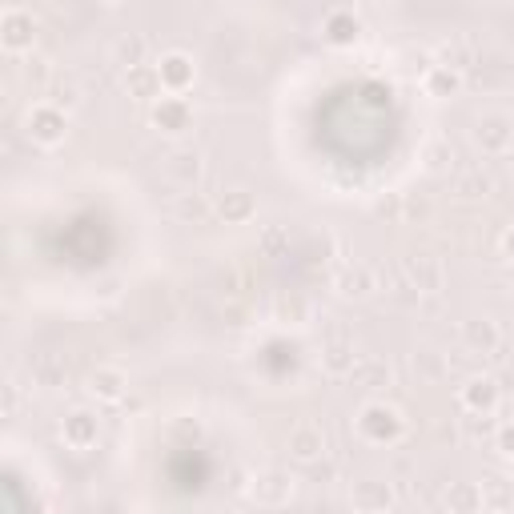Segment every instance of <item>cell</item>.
I'll list each match as a JSON object with an SVG mask.
<instances>
[{"mask_svg":"<svg viewBox=\"0 0 514 514\" xmlns=\"http://www.w3.org/2000/svg\"><path fill=\"white\" fill-rule=\"evenodd\" d=\"M354 366H358V354H354V342H350V338L326 342V350H322V370H326L330 378H350Z\"/></svg>","mask_w":514,"mask_h":514,"instance_id":"23","label":"cell"},{"mask_svg":"<svg viewBox=\"0 0 514 514\" xmlns=\"http://www.w3.org/2000/svg\"><path fill=\"white\" fill-rule=\"evenodd\" d=\"M105 5H121V0H105Z\"/></svg>","mask_w":514,"mask_h":514,"instance_id":"42","label":"cell"},{"mask_svg":"<svg viewBox=\"0 0 514 514\" xmlns=\"http://www.w3.org/2000/svg\"><path fill=\"white\" fill-rule=\"evenodd\" d=\"M17 73H21V85H25L29 93H49V89H53V65H49L45 57H37V53H29V57L17 65Z\"/></svg>","mask_w":514,"mask_h":514,"instance_id":"26","label":"cell"},{"mask_svg":"<svg viewBox=\"0 0 514 514\" xmlns=\"http://www.w3.org/2000/svg\"><path fill=\"white\" fill-rule=\"evenodd\" d=\"M125 93L133 97V101H157V97H165V85H161V73H157V65H133V69H125Z\"/></svg>","mask_w":514,"mask_h":514,"instance_id":"16","label":"cell"},{"mask_svg":"<svg viewBox=\"0 0 514 514\" xmlns=\"http://www.w3.org/2000/svg\"><path fill=\"white\" fill-rule=\"evenodd\" d=\"M213 213L225 221V225H245L257 217V197L249 189H225L217 201H213Z\"/></svg>","mask_w":514,"mask_h":514,"instance_id":"15","label":"cell"},{"mask_svg":"<svg viewBox=\"0 0 514 514\" xmlns=\"http://www.w3.org/2000/svg\"><path fill=\"white\" fill-rule=\"evenodd\" d=\"M398 274L418 294H442L446 290V266L438 262L434 253H410V257H402Z\"/></svg>","mask_w":514,"mask_h":514,"instance_id":"3","label":"cell"},{"mask_svg":"<svg viewBox=\"0 0 514 514\" xmlns=\"http://www.w3.org/2000/svg\"><path fill=\"white\" fill-rule=\"evenodd\" d=\"M426 213H430V201H422V197H414V193L402 197V221H414V217L422 221Z\"/></svg>","mask_w":514,"mask_h":514,"instance_id":"37","label":"cell"},{"mask_svg":"<svg viewBox=\"0 0 514 514\" xmlns=\"http://www.w3.org/2000/svg\"><path fill=\"white\" fill-rule=\"evenodd\" d=\"M494 446H498V454L514 458V422H502V426L494 430Z\"/></svg>","mask_w":514,"mask_h":514,"instance_id":"38","label":"cell"},{"mask_svg":"<svg viewBox=\"0 0 514 514\" xmlns=\"http://www.w3.org/2000/svg\"><path fill=\"white\" fill-rule=\"evenodd\" d=\"M410 370H414V378H418L422 386H434V382L450 378V358L438 354V350H430V346H422V350H414Z\"/></svg>","mask_w":514,"mask_h":514,"instance_id":"22","label":"cell"},{"mask_svg":"<svg viewBox=\"0 0 514 514\" xmlns=\"http://www.w3.org/2000/svg\"><path fill=\"white\" fill-rule=\"evenodd\" d=\"M458 402L462 410H474V414H494L498 402H502V386L494 374H470L458 390Z\"/></svg>","mask_w":514,"mask_h":514,"instance_id":"6","label":"cell"},{"mask_svg":"<svg viewBox=\"0 0 514 514\" xmlns=\"http://www.w3.org/2000/svg\"><path fill=\"white\" fill-rule=\"evenodd\" d=\"M350 382L362 386V390H386L394 382V370L382 358H358V366L350 370Z\"/></svg>","mask_w":514,"mask_h":514,"instance_id":"25","label":"cell"},{"mask_svg":"<svg viewBox=\"0 0 514 514\" xmlns=\"http://www.w3.org/2000/svg\"><path fill=\"white\" fill-rule=\"evenodd\" d=\"M462 346H466V354H494V350L502 346L498 322H490V318H470V322H462Z\"/></svg>","mask_w":514,"mask_h":514,"instance_id":"19","label":"cell"},{"mask_svg":"<svg viewBox=\"0 0 514 514\" xmlns=\"http://www.w3.org/2000/svg\"><path fill=\"white\" fill-rule=\"evenodd\" d=\"M249 494H253L257 506H286V502L294 498V478H290L286 470L270 466V470H262V474L253 478Z\"/></svg>","mask_w":514,"mask_h":514,"instance_id":"8","label":"cell"},{"mask_svg":"<svg viewBox=\"0 0 514 514\" xmlns=\"http://www.w3.org/2000/svg\"><path fill=\"white\" fill-rule=\"evenodd\" d=\"M334 290H338V298H346V302H362V298H370L374 290H378V270H370V266H342L338 270V278H334Z\"/></svg>","mask_w":514,"mask_h":514,"instance_id":"14","label":"cell"},{"mask_svg":"<svg viewBox=\"0 0 514 514\" xmlns=\"http://www.w3.org/2000/svg\"><path fill=\"white\" fill-rule=\"evenodd\" d=\"M61 438H65L69 450H93L97 438H101V418L93 410H73L61 422Z\"/></svg>","mask_w":514,"mask_h":514,"instance_id":"12","label":"cell"},{"mask_svg":"<svg viewBox=\"0 0 514 514\" xmlns=\"http://www.w3.org/2000/svg\"><path fill=\"white\" fill-rule=\"evenodd\" d=\"M502 249H506V257H510V262H514V229L502 237Z\"/></svg>","mask_w":514,"mask_h":514,"instance_id":"41","label":"cell"},{"mask_svg":"<svg viewBox=\"0 0 514 514\" xmlns=\"http://www.w3.org/2000/svg\"><path fill=\"white\" fill-rule=\"evenodd\" d=\"M350 502H354V510H362V514H386V510H394V506H398V490H394V482L366 478V482H358V486H354Z\"/></svg>","mask_w":514,"mask_h":514,"instance_id":"10","label":"cell"},{"mask_svg":"<svg viewBox=\"0 0 514 514\" xmlns=\"http://www.w3.org/2000/svg\"><path fill=\"white\" fill-rule=\"evenodd\" d=\"M510 462H514V458H510Z\"/></svg>","mask_w":514,"mask_h":514,"instance_id":"43","label":"cell"},{"mask_svg":"<svg viewBox=\"0 0 514 514\" xmlns=\"http://www.w3.org/2000/svg\"><path fill=\"white\" fill-rule=\"evenodd\" d=\"M422 89H426L430 97L446 101V97H454V93L462 89V73H454V69H446V65H430L426 77H422Z\"/></svg>","mask_w":514,"mask_h":514,"instance_id":"28","label":"cell"},{"mask_svg":"<svg viewBox=\"0 0 514 514\" xmlns=\"http://www.w3.org/2000/svg\"><path fill=\"white\" fill-rule=\"evenodd\" d=\"M322 33H326V41H330L334 49H354V45L362 41V21H358L350 9H334V13L326 17Z\"/></svg>","mask_w":514,"mask_h":514,"instance_id":"17","label":"cell"},{"mask_svg":"<svg viewBox=\"0 0 514 514\" xmlns=\"http://www.w3.org/2000/svg\"><path fill=\"white\" fill-rule=\"evenodd\" d=\"M17 406H21V398H17V386H9V390H5V418H13V414H17Z\"/></svg>","mask_w":514,"mask_h":514,"instance_id":"40","label":"cell"},{"mask_svg":"<svg viewBox=\"0 0 514 514\" xmlns=\"http://www.w3.org/2000/svg\"><path fill=\"white\" fill-rule=\"evenodd\" d=\"M25 133H29V141H33V145H41V149H57V145H65V137H69V113H65V109H57L53 101H41V105H33V109H29Z\"/></svg>","mask_w":514,"mask_h":514,"instance_id":"2","label":"cell"},{"mask_svg":"<svg viewBox=\"0 0 514 514\" xmlns=\"http://www.w3.org/2000/svg\"><path fill=\"white\" fill-rule=\"evenodd\" d=\"M169 213H173L181 225H197V221H205V217L213 213V205H209V201H205L197 189H181V193H173Z\"/></svg>","mask_w":514,"mask_h":514,"instance_id":"24","label":"cell"},{"mask_svg":"<svg viewBox=\"0 0 514 514\" xmlns=\"http://www.w3.org/2000/svg\"><path fill=\"white\" fill-rule=\"evenodd\" d=\"M49 101H53L57 109L73 113V109H77V89H73V85H57V81H53V89H49Z\"/></svg>","mask_w":514,"mask_h":514,"instance_id":"35","label":"cell"},{"mask_svg":"<svg viewBox=\"0 0 514 514\" xmlns=\"http://www.w3.org/2000/svg\"><path fill=\"white\" fill-rule=\"evenodd\" d=\"M450 189H454V197H462V201H482V197L494 193V177L482 173V169H462Z\"/></svg>","mask_w":514,"mask_h":514,"instance_id":"27","label":"cell"},{"mask_svg":"<svg viewBox=\"0 0 514 514\" xmlns=\"http://www.w3.org/2000/svg\"><path fill=\"white\" fill-rule=\"evenodd\" d=\"M474 145L486 153V157H506L510 145H514V117L506 113H486L474 121Z\"/></svg>","mask_w":514,"mask_h":514,"instance_id":"4","label":"cell"},{"mask_svg":"<svg viewBox=\"0 0 514 514\" xmlns=\"http://www.w3.org/2000/svg\"><path fill=\"white\" fill-rule=\"evenodd\" d=\"M274 310H278L282 322H306V318H310V306H306L298 294H282V298L274 302Z\"/></svg>","mask_w":514,"mask_h":514,"instance_id":"33","label":"cell"},{"mask_svg":"<svg viewBox=\"0 0 514 514\" xmlns=\"http://www.w3.org/2000/svg\"><path fill=\"white\" fill-rule=\"evenodd\" d=\"M286 450H290V458H294L298 466L322 462V458H326V434H322V426H314V422L294 426L290 438H286Z\"/></svg>","mask_w":514,"mask_h":514,"instance_id":"9","label":"cell"},{"mask_svg":"<svg viewBox=\"0 0 514 514\" xmlns=\"http://www.w3.org/2000/svg\"><path fill=\"white\" fill-rule=\"evenodd\" d=\"M0 45H5L9 57L33 53V45H37V21H33V13L5 9V17H0Z\"/></svg>","mask_w":514,"mask_h":514,"instance_id":"5","label":"cell"},{"mask_svg":"<svg viewBox=\"0 0 514 514\" xmlns=\"http://www.w3.org/2000/svg\"><path fill=\"white\" fill-rule=\"evenodd\" d=\"M358 434H362V442H370V446H394V442L406 434V422H402V414H398L394 406H386V402H366L362 414H358Z\"/></svg>","mask_w":514,"mask_h":514,"instance_id":"1","label":"cell"},{"mask_svg":"<svg viewBox=\"0 0 514 514\" xmlns=\"http://www.w3.org/2000/svg\"><path fill=\"white\" fill-rule=\"evenodd\" d=\"M125 390H129V374H125L121 366H97V370L89 374V394H93L97 402H121Z\"/></svg>","mask_w":514,"mask_h":514,"instance_id":"20","label":"cell"},{"mask_svg":"<svg viewBox=\"0 0 514 514\" xmlns=\"http://www.w3.org/2000/svg\"><path fill=\"white\" fill-rule=\"evenodd\" d=\"M149 121H153L161 133H185V129H193V105H189L181 93H165V97L153 101Z\"/></svg>","mask_w":514,"mask_h":514,"instance_id":"7","label":"cell"},{"mask_svg":"<svg viewBox=\"0 0 514 514\" xmlns=\"http://www.w3.org/2000/svg\"><path fill=\"white\" fill-rule=\"evenodd\" d=\"M422 161H426V173H438V177H442V173L454 169L458 157H454V145H450V141H430V145L422 149Z\"/></svg>","mask_w":514,"mask_h":514,"instance_id":"30","label":"cell"},{"mask_svg":"<svg viewBox=\"0 0 514 514\" xmlns=\"http://www.w3.org/2000/svg\"><path fill=\"white\" fill-rule=\"evenodd\" d=\"M141 61H145V41H141V37H121L117 49H113V65L133 69V65H141Z\"/></svg>","mask_w":514,"mask_h":514,"instance_id":"32","label":"cell"},{"mask_svg":"<svg viewBox=\"0 0 514 514\" xmlns=\"http://www.w3.org/2000/svg\"><path fill=\"white\" fill-rule=\"evenodd\" d=\"M157 73H161V85H165V93H189L193 89V81H197V65H193V57H185V53H165L161 61H157Z\"/></svg>","mask_w":514,"mask_h":514,"instance_id":"13","label":"cell"},{"mask_svg":"<svg viewBox=\"0 0 514 514\" xmlns=\"http://www.w3.org/2000/svg\"><path fill=\"white\" fill-rule=\"evenodd\" d=\"M438 61L434 65H446V69H454V73H470L474 65H478V45L470 41V37H450V41H442L438 45V53H434Z\"/></svg>","mask_w":514,"mask_h":514,"instance_id":"18","label":"cell"},{"mask_svg":"<svg viewBox=\"0 0 514 514\" xmlns=\"http://www.w3.org/2000/svg\"><path fill=\"white\" fill-rule=\"evenodd\" d=\"M306 470H310V482H334V474H338V466H334V462H326V458H322V462H314V466H306Z\"/></svg>","mask_w":514,"mask_h":514,"instance_id":"39","label":"cell"},{"mask_svg":"<svg viewBox=\"0 0 514 514\" xmlns=\"http://www.w3.org/2000/svg\"><path fill=\"white\" fill-rule=\"evenodd\" d=\"M478 490H482V506L486 510H514V474L490 470Z\"/></svg>","mask_w":514,"mask_h":514,"instance_id":"21","label":"cell"},{"mask_svg":"<svg viewBox=\"0 0 514 514\" xmlns=\"http://www.w3.org/2000/svg\"><path fill=\"white\" fill-rule=\"evenodd\" d=\"M462 422H466V434H470V438H486V434L494 438V430H498V426L490 422V414H474V410H466Z\"/></svg>","mask_w":514,"mask_h":514,"instance_id":"34","label":"cell"},{"mask_svg":"<svg viewBox=\"0 0 514 514\" xmlns=\"http://www.w3.org/2000/svg\"><path fill=\"white\" fill-rule=\"evenodd\" d=\"M286 245H290V233H286L282 225H274V229H266V233H262V249H266L270 257H274V253H282Z\"/></svg>","mask_w":514,"mask_h":514,"instance_id":"36","label":"cell"},{"mask_svg":"<svg viewBox=\"0 0 514 514\" xmlns=\"http://www.w3.org/2000/svg\"><path fill=\"white\" fill-rule=\"evenodd\" d=\"M165 177L177 185V189H197V181L205 177V157L201 149H173L165 157Z\"/></svg>","mask_w":514,"mask_h":514,"instance_id":"11","label":"cell"},{"mask_svg":"<svg viewBox=\"0 0 514 514\" xmlns=\"http://www.w3.org/2000/svg\"><path fill=\"white\" fill-rule=\"evenodd\" d=\"M446 510H450V514H474V510H482V490H478V482H454V486L446 490Z\"/></svg>","mask_w":514,"mask_h":514,"instance_id":"29","label":"cell"},{"mask_svg":"<svg viewBox=\"0 0 514 514\" xmlns=\"http://www.w3.org/2000/svg\"><path fill=\"white\" fill-rule=\"evenodd\" d=\"M33 378L53 390V386H65V382H69V366L49 354V358H37V362H33Z\"/></svg>","mask_w":514,"mask_h":514,"instance_id":"31","label":"cell"}]
</instances>
